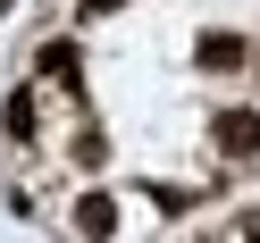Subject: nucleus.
I'll return each instance as SVG.
<instances>
[{"label":"nucleus","mask_w":260,"mask_h":243,"mask_svg":"<svg viewBox=\"0 0 260 243\" xmlns=\"http://www.w3.org/2000/svg\"><path fill=\"white\" fill-rule=\"evenodd\" d=\"M218 151L226 159H260V118H252V109H226V118H218Z\"/></svg>","instance_id":"nucleus-1"},{"label":"nucleus","mask_w":260,"mask_h":243,"mask_svg":"<svg viewBox=\"0 0 260 243\" xmlns=\"http://www.w3.org/2000/svg\"><path fill=\"white\" fill-rule=\"evenodd\" d=\"M76 235L109 243V235H118V201H109V193H84V201H76Z\"/></svg>","instance_id":"nucleus-2"},{"label":"nucleus","mask_w":260,"mask_h":243,"mask_svg":"<svg viewBox=\"0 0 260 243\" xmlns=\"http://www.w3.org/2000/svg\"><path fill=\"white\" fill-rule=\"evenodd\" d=\"M202 67H210V76L243 67V42H235V34H202Z\"/></svg>","instance_id":"nucleus-3"},{"label":"nucleus","mask_w":260,"mask_h":243,"mask_svg":"<svg viewBox=\"0 0 260 243\" xmlns=\"http://www.w3.org/2000/svg\"><path fill=\"white\" fill-rule=\"evenodd\" d=\"M0 118H9V134H34V92H9V109H0Z\"/></svg>","instance_id":"nucleus-4"},{"label":"nucleus","mask_w":260,"mask_h":243,"mask_svg":"<svg viewBox=\"0 0 260 243\" xmlns=\"http://www.w3.org/2000/svg\"><path fill=\"white\" fill-rule=\"evenodd\" d=\"M84 67V59H76V42H51V51H42V76H76Z\"/></svg>","instance_id":"nucleus-5"},{"label":"nucleus","mask_w":260,"mask_h":243,"mask_svg":"<svg viewBox=\"0 0 260 243\" xmlns=\"http://www.w3.org/2000/svg\"><path fill=\"white\" fill-rule=\"evenodd\" d=\"M243 235H252V243H260V210H243Z\"/></svg>","instance_id":"nucleus-6"},{"label":"nucleus","mask_w":260,"mask_h":243,"mask_svg":"<svg viewBox=\"0 0 260 243\" xmlns=\"http://www.w3.org/2000/svg\"><path fill=\"white\" fill-rule=\"evenodd\" d=\"M84 9H92V17H101V9H118V0H84Z\"/></svg>","instance_id":"nucleus-7"}]
</instances>
